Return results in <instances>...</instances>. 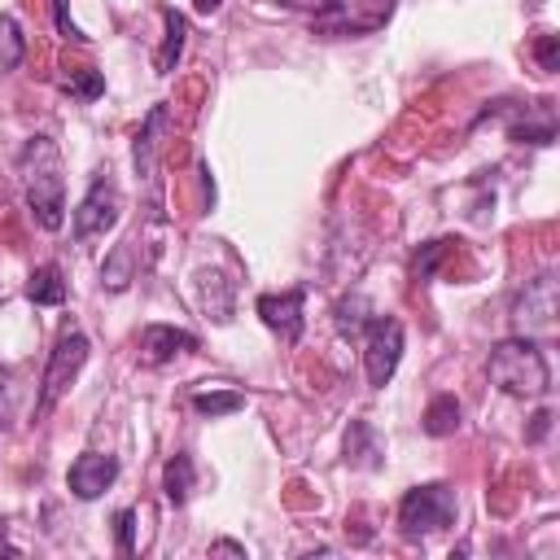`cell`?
I'll list each match as a JSON object with an SVG mask.
<instances>
[{"label":"cell","mask_w":560,"mask_h":560,"mask_svg":"<svg viewBox=\"0 0 560 560\" xmlns=\"http://www.w3.org/2000/svg\"><path fill=\"white\" fill-rule=\"evenodd\" d=\"M18 175L26 188L31 219L44 232H57L66 223V175H61V153L48 136H31L18 153Z\"/></svg>","instance_id":"obj_1"},{"label":"cell","mask_w":560,"mask_h":560,"mask_svg":"<svg viewBox=\"0 0 560 560\" xmlns=\"http://www.w3.org/2000/svg\"><path fill=\"white\" fill-rule=\"evenodd\" d=\"M486 372L512 398H542L551 389V368H547L542 350L534 346V337H503V341H494L490 359H486Z\"/></svg>","instance_id":"obj_2"},{"label":"cell","mask_w":560,"mask_h":560,"mask_svg":"<svg viewBox=\"0 0 560 560\" xmlns=\"http://www.w3.org/2000/svg\"><path fill=\"white\" fill-rule=\"evenodd\" d=\"M459 499L446 481H429V486H411L398 503V529L402 538H429L446 525H455Z\"/></svg>","instance_id":"obj_3"},{"label":"cell","mask_w":560,"mask_h":560,"mask_svg":"<svg viewBox=\"0 0 560 560\" xmlns=\"http://www.w3.org/2000/svg\"><path fill=\"white\" fill-rule=\"evenodd\" d=\"M398 0H324L311 13V31L328 39H350V35H372L394 18Z\"/></svg>","instance_id":"obj_4"},{"label":"cell","mask_w":560,"mask_h":560,"mask_svg":"<svg viewBox=\"0 0 560 560\" xmlns=\"http://www.w3.org/2000/svg\"><path fill=\"white\" fill-rule=\"evenodd\" d=\"M83 363H88V337H83L79 324H66V328L57 332L52 350H48V368H44V381H39L35 420H44V416L57 407V398L74 385V376L83 372Z\"/></svg>","instance_id":"obj_5"},{"label":"cell","mask_w":560,"mask_h":560,"mask_svg":"<svg viewBox=\"0 0 560 560\" xmlns=\"http://www.w3.org/2000/svg\"><path fill=\"white\" fill-rule=\"evenodd\" d=\"M402 359V324L394 315H376L363 324V372L372 389H385Z\"/></svg>","instance_id":"obj_6"},{"label":"cell","mask_w":560,"mask_h":560,"mask_svg":"<svg viewBox=\"0 0 560 560\" xmlns=\"http://www.w3.org/2000/svg\"><path fill=\"white\" fill-rule=\"evenodd\" d=\"M512 328L516 337H551L556 328V276L538 271L534 280H525V289L512 302Z\"/></svg>","instance_id":"obj_7"},{"label":"cell","mask_w":560,"mask_h":560,"mask_svg":"<svg viewBox=\"0 0 560 560\" xmlns=\"http://www.w3.org/2000/svg\"><path fill=\"white\" fill-rule=\"evenodd\" d=\"M118 214H122V192H118L114 175L101 171V175L92 179V188L83 192V201L74 206V236H79V241L101 236V232H109V228L118 223Z\"/></svg>","instance_id":"obj_8"},{"label":"cell","mask_w":560,"mask_h":560,"mask_svg":"<svg viewBox=\"0 0 560 560\" xmlns=\"http://www.w3.org/2000/svg\"><path fill=\"white\" fill-rule=\"evenodd\" d=\"M254 311H258V319L280 337V341H298L302 337V328H306V293L302 289H284V293H258V302H254Z\"/></svg>","instance_id":"obj_9"},{"label":"cell","mask_w":560,"mask_h":560,"mask_svg":"<svg viewBox=\"0 0 560 560\" xmlns=\"http://www.w3.org/2000/svg\"><path fill=\"white\" fill-rule=\"evenodd\" d=\"M114 477H118V459L114 455H105V451H83L74 464H70V472H66V486H70V494L74 499H101L109 486H114Z\"/></svg>","instance_id":"obj_10"},{"label":"cell","mask_w":560,"mask_h":560,"mask_svg":"<svg viewBox=\"0 0 560 560\" xmlns=\"http://www.w3.org/2000/svg\"><path fill=\"white\" fill-rule=\"evenodd\" d=\"M188 350H197V337L188 328H175V324H144L140 328V359L153 363V368L171 363V359H179Z\"/></svg>","instance_id":"obj_11"},{"label":"cell","mask_w":560,"mask_h":560,"mask_svg":"<svg viewBox=\"0 0 560 560\" xmlns=\"http://www.w3.org/2000/svg\"><path fill=\"white\" fill-rule=\"evenodd\" d=\"M166 122H171L166 105H153V109L144 114L140 131H136L131 158H136V175H140V179H153V171H158V149H162V136H166Z\"/></svg>","instance_id":"obj_12"},{"label":"cell","mask_w":560,"mask_h":560,"mask_svg":"<svg viewBox=\"0 0 560 560\" xmlns=\"http://www.w3.org/2000/svg\"><path fill=\"white\" fill-rule=\"evenodd\" d=\"M162 48H158V57H153V66H158V74H171L175 66H179V57H184V44H188V18L179 13V9H171V4H162Z\"/></svg>","instance_id":"obj_13"},{"label":"cell","mask_w":560,"mask_h":560,"mask_svg":"<svg viewBox=\"0 0 560 560\" xmlns=\"http://www.w3.org/2000/svg\"><path fill=\"white\" fill-rule=\"evenodd\" d=\"M26 298H31L35 306H61V302H66V276H61V267H57V262L35 267V271L26 276Z\"/></svg>","instance_id":"obj_14"},{"label":"cell","mask_w":560,"mask_h":560,"mask_svg":"<svg viewBox=\"0 0 560 560\" xmlns=\"http://www.w3.org/2000/svg\"><path fill=\"white\" fill-rule=\"evenodd\" d=\"M346 459L354 468H381V438L368 420H350V433H346Z\"/></svg>","instance_id":"obj_15"},{"label":"cell","mask_w":560,"mask_h":560,"mask_svg":"<svg viewBox=\"0 0 560 560\" xmlns=\"http://www.w3.org/2000/svg\"><path fill=\"white\" fill-rule=\"evenodd\" d=\"M192 486H197L192 455L175 451V455L166 459V468H162V490H166V499H171L175 508H184V503H188V494H192Z\"/></svg>","instance_id":"obj_16"},{"label":"cell","mask_w":560,"mask_h":560,"mask_svg":"<svg viewBox=\"0 0 560 560\" xmlns=\"http://www.w3.org/2000/svg\"><path fill=\"white\" fill-rule=\"evenodd\" d=\"M459 398L455 394H438L429 407H424V420H420V429L429 433V438H451L455 429H459Z\"/></svg>","instance_id":"obj_17"},{"label":"cell","mask_w":560,"mask_h":560,"mask_svg":"<svg viewBox=\"0 0 560 560\" xmlns=\"http://www.w3.org/2000/svg\"><path fill=\"white\" fill-rule=\"evenodd\" d=\"M131 258H136V241H122V245H114V254L105 258V267H101V284L105 289H127L131 284V276H136V267H131Z\"/></svg>","instance_id":"obj_18"},{"label":"cell","mask_w":560,"mask_h":560,"mask_svg":"<svg viewBox=\"0 0 560 560\" xmlns=\"http://www.w3.org/2000/svg\"><path fill=\"white\" fill-rule=\"evenodd\" d=\"M241 407H245V394H241V389H197V394H192V411H197V416H210V420L232 416V411H241Z\"/></svg>","instance_id":"obj_19"},{"label":"cell","mask_w":560,"mask_h":560,"mask_svg":"<svg viewBox=\"0 0 560 560\" xmlns=\"http://www.w3.org/2000/svg\"><path fill=\"white\" fill-rule=\"evenodd\" d=\"M22 57H26V35H22L18 18L0 13V74L18 70V66H22Z\"/></svg>","instance_id":"obj_20"},{"label":"cell","mask_w":560,"mask_h":560,"mask_svg":"<svg viewBox=\"0 0 560 560\" xmlns=\"http://www.w3.org/2000/svg\"><path fill=\"white\" fill-rule=\"evenodd\" d=\"M451 254V241H424L416 254H411V280H420V284H429L433 276H438V267H442V258Z\"/></svg>","instance_id":"obj_21"},{"label":"cell","mask_w":560,"mask_h":560,"mask_svg":"<svg viewBox=\"0 0 560 560\" xmlns=\"http://www.w3.org/2000/svg\"><path fill=\"white\" fill-rule=\"evenodd\" d=\"M508 140H516V144H551L556 140V122H551V109L534 122V118H521V122H512L508 127Z\"/></svg>","instance_id":"obj_22"},{"label":"cell","mask_w":560,"mask_h":560,"mask_svg":"<svg viewBox=\"0 0 560 560\" xmlns=\"http://www.w3.org/2000/svg\"><path fill=\"white\" fill-rule=\"evenodd\" d=\"M61 88H66L70 96H79V101H96V96L105 92V74L92 70V66H83V70H70V74L61 79Z\"/></svg>","instance_id":"obj_23"},{"label":"cell","mask_w":560,"mask_h":560,"mask_svg":"<svg viewBox=\"0 0 560 560\" xmlns=\"http://www.w3.org/2000/svg\"><path fill=\"white\" fill-rule=\"evenodd\" d=\"M363 311H368V302H363V298H341V302H337V332L354 337V332L368 324V315H363Z\"/></svg>","instance_id":"obj_24"},{"label":"cell","mask_w":560,"mask_h":560,"mask_svg":"<svg viewBox=\"0 0 560 560\" xmlns=\"http://www.w3.org/2000/svg\"><path fill=\"white\" fill-rule=\"evenodd\" d=\"M534 57H538V70L556 74V70H560V35H538Z\"/></svg>","instance_id":"obj_25"},{"label":"cell","mask_w":560,"mask_h":560,"mask_svg":"<svg viewBox=\"0 0 560 560\" xmlns=\"http://www.w3.org/2000/svg\"><path fill=\"white\" fill-rule=\"evenodd\" d=\"M52 22L61 31V39H74V44H88V35L79 31V22L70 18V0H52Z\"/></svg>","instance_id":"obj_26"},{"label":"cell","mask_w":560,"mask_h":560,"mask_svg":"<svg viewBox=\"0 0 560 560\" xmlns=\"http://www.w3.org/2000/svg\"><path fill=\"white\" fill-rule=\"evenodd\" d=\"M114 525H118V551L131 556V551H136V508H122V512L114 516Z\"/></svg>","instance_id":"obj_27"},{"label":"cell","mask_w":560,"mask_h":560,"mask_svg":"<svg viewBox=\"0 0 560 560\" xmlns=\"http://www.w3.org/2000/svg\"><path fill=\"white\" fill-rule=\"evenodd\" d=\"M547 429H551V411L542 407V411H534V420H529V433H525V438H529V442H542V438H547Z\"/></svg>","instance_id":"obj_28"},{"label":"cell","mask_w":560,"mask_h":560,"mask_svg":"<svg viewBox=\"0 0 560 560\" xmlns=\"http://www.w3.org/2000/svg\"><path fill=\"white\" fill-rule=\"evenodd\" d=\"M210 556H249L241 542H232V538H219V542H210Z\"/></svg>","instance_id":"obj_29"},{"label":"cell","mask_w":560,"mask_h":560,"mask_svg":"<svg viewBox=\"0 0 560 560\" xmlns=\"http://www.w3.org/2000/svg\"><path fill=\"white\" fill-rule=\"evenodd\" d=\"M219 4H223V0H192V9H197V13H201V18H210V13H214V9H219Z\"/></svg>","instance_id":"obj_30"},{"label":"cell","mask_w":560,"mask_h":560,"mask_svg":"<svg viewBox=\"0 0 560 560\" xmlns=\"http://www.w3.org/2000/svg\"><path fill=\"white\" fill-rule=\"evenodd\" d=\"M276 4H289V9H311V13H315L324 0H276Z\"/></svg>","instance_id":"obj_31"},{"label":"cell","mask_w":560,"mask_h":560,"mask_svg":"<svg viewBox=\"0 0 560 560\" xmlns=\"http://www.w3.org/2000/svg\"><path fill=\"white\" fill-rule=\"evenodd\" d=\"M0 551H4V556H18V547H13L9 534H4V525H0Z\"/></svg>","instance_id":"obj_32"}]
</instances>
